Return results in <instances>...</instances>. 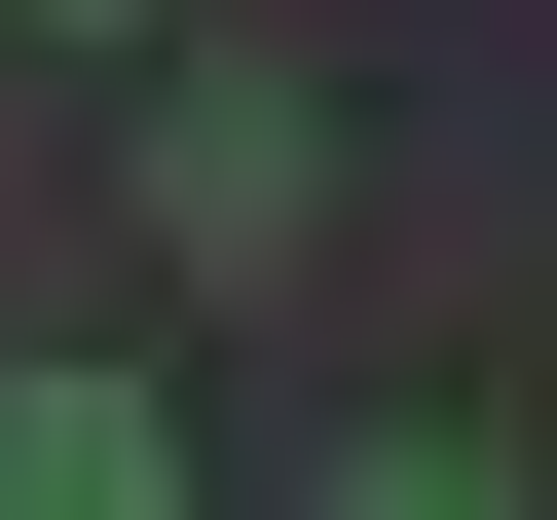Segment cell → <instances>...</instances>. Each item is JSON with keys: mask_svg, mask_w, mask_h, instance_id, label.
<instances>
[{"mask_svg": "<svg viewBox=\"0 0 557 520\" xmlns=\"http://www.w3.org/2000/svg\"><path fill=\"white\" fill-rule=\"evenodd\" d=\"M149 186H186V260H298V223H335V149H298V75H260V38L149 75Z\"/></svg>", "mask_w": 557, "mask_h": 520, "instance_id": "obj_1", "label": "cell"}, {"mask_svg": "<svg viewBox=\"0 0 557 520\" xmlns=\"http://www.w3.org/2000/svg\"><path fill=\"white\" fill-rule=\"evenodd\" d=\"M0 520H186V483H149V409H112V372H0Z\"/></svg>", "mask_w": 557, "mask_h": 520, "instance_id": "obj_2", "label": "cell"}, {"mask_svg": "<svg viewBox=\"0 0 557 520\" xmlns=\"http://www.w3.org/2000/svg\"><path fill=\"white\" fill-rule=\"evenodd\" d=\"M298 520H520V446H335Z\"/></svg>", "mask_w": 557, "mask_h": 520, "instance_id": "obj_3", "label": "cell"}]
</instances>
